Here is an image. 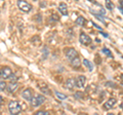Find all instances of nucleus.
<instances>
[{
  "label": "nucleus",
  "instance_id": "obj_1",
  "mask_svg": "<svg viewBox=\"0 0 123 115\" xmlns=\"http://www.w3.org/2000/svg\"><path fill=\"white\" fill-rule=\"evenodd\" d=\"M8 110L10 114H18L22 111V107L20 102L18 101H10L9 104H8Z\"/></svg>",
  "mask_w": 123,
  "mask_h": 115
},
{
  "label": "nucleus",
  "instance_id": "obj_2",
  "mask_svg": "<svg viewBox=\"0 0 123 115\" xmlns=\"http://www.w3.org/2000/svg\"><path fill=\"white\" fill-rule=\"evenodd\" d=\"M45 102V97L42 95H37L35 97H33V99L31 100V105L32 107H38L42 105Z\"/></svg>",
  "mask_w": 123,
  "mask_h": 115
},
{
  "label": "nucleus",
  "instance_id": "obj_3",
  "mask_svg": "<svg viewBox=\"0 0 123 115\" xmlns=\"http://www.w3.org/2000/svg\"><path fill=\"white\" fill-rule=\"evenodd\" d=\"M18 7L24 13H29L32 9V5L29 4L28 2L24 1V0H18Z\"/></svg>",
  "mask_w": 123,
  "mask_h": 115
},
{
  "label": "nucleus",
  "instance_id": "obj_4",
  "mask_svg": "<svg viewBox=\"0 0 123 115\" xmlns=\"http://www.w3.org/2000/svg\"><path fill=\"white\" fill-rule=\"evenodd\" d=\"M79 41H80V43L83 44V45H85V46H87V45H89L92 40H91V38L87 35V34H85L84 32H81L80 33V36H79Z\"/></svg>",
  "mask_w": 123,
  "mask_h": 115
},
{
  "label": "nucleus",
  "instance_id": "obj_5",
  "mask_svg": "<svg viewBox=\"0 0 123 115\" xmlns=\"http://www.w3.org/2000/svg\"><path fill=\"white\" fill-rule=\"evenodd\" d=\"M65 53H66L67 59H68V60H70V61H72L75 57L78 56V52L76 51V49H75V48H72V47L67 48L66 51H65Z\"/></svg>",
  "mask_w": 123,
  "mask_h": 115
},
{
  "label": "nucleus",
  "instance_id": "obj_6",
  "mask_svg": "<svg viewBox=\"0 0 123 115\" xmlns=\"http://www.w3.org/2000/svg\"><path fill=\"white\" fill-rule=\"evenodd\" d=\"M11 74H12V71H11V69L9 67H3L1 69V78L2 79H7V78H9Z\"/></svg>",
  "mask_w": 123,
  "mask_h": 115
},
{
  "label": "nucleus",
  "instance_id": "obj_7",
  "mask_svg": "<svg viewBox=\"0 0 123 115\" xmlns=\"http://www.w3.org/2000/svg\"><path fill=\"white\" fill-rule=\"evenodd\" d=\"M85 84H86V77L85 76L80 75V76H78V77L76 78V85L78 87L82 89V87L85 86Z\"/></svg>",
  "mask_w": 123,
  "mask_h": 115
},
{
  "label": "nucleus",
  "instance_id": "obj_8",
  "mask_svg": "<svg viewBox=\"0 0 123 115\" xmlns=\"http://www.w3.org/2000/svg\"><path fill=\"white\" fill-rule=\"evenodd\" d=\"M22 98H24L25 100H27V101H30L33 99V93L32 90H31V89H26L23 90L22 93Z\"/></svg>",
  "mask_w": 123,
  "mask_h": 115
},
{
  "label": "nucleus",
  "instance_id": "obj_9",
  "mask_svg": "<svg viewBox=\"0 0 123 115\" xmlns=\"http://www.w3.org/2000/svg\"><path fill=\"white\" fill-rule=\"evenodd\" d=\"M115 104H116V99H115V98H111V99L108 100L105 104H104V108H105L106 110H109L111 108H113V107L115 106Z\"/></svg>",
  "mask_w": 123,
  "mask_h": 115
},
{
  "label": "nucleus",
  "instance_id": "obj_10",
  "mask_svg": "<svg viewBox=\"0 0 123 115\" xmlns=\"http://www.w3.org/2000/svg\"><path fill=\"white\" fill-rule=\"evenodd\" d=\"M59 10L61 11V13L63 16H68V7H67V4L64 2H61L59 4Z\"/></svg>",
  "mask_w": 123,
  "mask_h": 115
},
{
  "label": "nucleus",
  "instance_id": "obj_11",
  "mask_svg": "<svg viewBox=\"0 0 123 115\" xmlns=\"http://www.w3.org/2000/svg\"><path fill=\"white\" fill-rule=\"evenodd\" d=\"M75 85H76V81L73 78H70V79H68L67 81H66V87L68 89H70V90H72L75 87Z\"/></svg>",
  "mask_w": 123,
  "mask_h": 115
},
{
  "label": "nucleus",
  "instance_id": "obj_12",
  "mask_svg": "<svg viewBox=\"0 0 123 115\" xmlns=\"http://www.w3.org/2000/svg\"><path fill=\"white\" fill-rule=\"evenodd\" d=\"M18 87V85L17 82H10L8 84V86H7V90H8V93L12 94V93H14V91L17 90Z\"/></svg>",
  "mask_w": 123,
  "mask_h": 115
},
{
  "label": "nucleus",
  "instance_id": "obj_13",
  "mask_svg": "<svg viewBox=\"0 0 123 115\" xmlns=\"http://www.w3.org/2000/svg\"><path fill=\"white\" fill-rule=\"evenodd\" d=\"M71 64H72V66L74 68H79V66H80V58L78 56L75 57L74 59L71 61Z\"/></svg>",
  "mask_w": 123,
  "mask_h": 115
},
{
  "label": "nucleus",
  "instance_id": "obj_14",
  "mask_svg": "<svg viewBox=\"0 0 123 115\" xmlns=\"http://www.w3.org/2000/svg\"><path fill=\"white\" fill-rule=\"evenodd\" d=\"M83 65H84V66H85L89 71H92V70H93V66H92V64H91L88 60L84 59V60H83Z\"/></svg>",
  "mask_w": 123,
  "mask_h": 115
},
{
  "label": "nucleus",
  "instance_id": "obj_15",
  "mask_svg": "<svg viewBox=\"0 0 123 115\" xmlns=\"http://www.w3.org/2000/svg\"><path fill=\"white\" fill-rule=\"evenodd\" d=\"M85 19H84L83 17H78L76 19V25H78V26H84V24H85Z\"/></svg>",
  "mask_w": 123,
  "mask_h": 115
},
{
  "label": "nucleus",
  "instance_id": "obj_16",
  "mask_svg": "<svg viewBox=\"0 0 123 115\" xmlns=\"http://www.w3.org/2000/svg\"><path fill=\"white\" fill-rule=\"evenodd\" d=\"M55 96H56V98L59 99V100H62V101H64V100H66V99L68 98L65 94H62V93H60V91H57V90L55 91Z\"/></svg>",
  "mask_w": 123,
  "mask_h": 115
},
{
  "label": "nucleus",
  "instance_id": "obj_17",
  "mask_svg": "<svg viewBox=\"0 0 123 115\" xmlns=\"http://www.w3.org/2000/svg\"><path fill=\"white\" fill-rule=\"evenodd\" d=\"M106 7L109 10H113L114 9V7H115V5H114V3L111 1V0H106Z\"/></svg>",
  "mask_w": 123,
  "mask_h": 115
},
{
  "label": "nucleus",
  "instance_id": "obj_18",
  "mask_svg": "<svg viewBox=\"0 0 123 115\" xmlns=\"http://www.w3.org/2000/svg\"><path fill=\"white\" fill-rule=\"evenodd\" d=\"M102 52L104 53V55H106L107 57H109V58H113V55H112V52H111V51H109V49L106 48V47H104V48L102 49Z\"/></svg>",
  "mask_w": 123,
  "mask_h": 115
},
{
  "label": "nucleus",
  "instance_id": "obj_19",
  "mask_svg": "<svg viewBox=\"0 0 123 115\" xmlns=\"http://www.w3.org/2000/svg\"><path fill=\"white\" fill-rule=\"evenodd\" d=\"M5 87H6V84H5L4 79H2V78H1V81H0V90L3 91V90L5 89Z\"/></svg>",
  "mask_w": 123,
  "mask_h": 115
},
{
  "label": "nucleus",
  "instance_id": "obj_20",
  "mask_svg": "<svg viewBox=\"0 0 123 115\" xmlns=\"http://www.w3.org/2000/svg\"><path fill=\"white\" fill-rule=\"evenodd\" d=\"M9 78L11 79V82H17V77H15V76H14V74H13V73L11 74V76H10Z\"/></svg>",
  "mask_w": 123,
  "mask_h": 115
},
{
  "label": "nucleus",
  "instance_id": "obj_21",
  "mask_svg": "<svg viewBox=\"0 0 123 115\" xmlns=\"http://www.w3.org/2000/svg\"><path fill=\"white\" fill-rule=\"evenodd\" d=\"M119 10L123 13V0H120V5H119Z\"/></svg>",
  "mask_w": 123,
  "mask_h": 115
},
{
  "label": "nucleus",
  "instance_id": "obj_22",
  "mask_svg": "<svg viewBox=\"0 0 123 115\" xmlns=\"http://www.w3.org/2000/svg\"><path fill=\"white\" fill-rule=\"evenodd\" d=\"M36 114H39V115H43V114H47V112H44V111H38V112H36Z\"/></svg>",
  "mask_w": 123,
  "mask_h": 115
},
{
  "label": "nucleus",
  "instance_id": "obj_23",
  "mask_svg": "<svg viewBox=\"0 0 123 115\" xmlns=\"http://www.w3.org/2000/svg\"><path fill=\"white\" fill-rule=\"evenodd\" d=\"M92 25H93V27H95V28H97V29H98V30H101V31H102V28H101V27H99L98 25L94 24V23H93V24H92Z\"/></svg>",
  "mask_w": 123,
  "mask_h": 115
},
{
  "label": "nucleus",
  "instance_id": "obj_24",
  "mask_svg": "<svg viewBox=\"0 0 123 115\" xmlns=\"http://www.w3.org/2000/svg\"><path fill=\"white\" fill-rule=\"evenodd\" d=\"M101 34H102L103 36H105V37H108V34H106V33H103V31L101 32Z\"/></svg>",
  "mask_w": 123,
  "mask_h": 115
}]
</instances>
